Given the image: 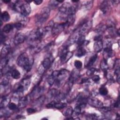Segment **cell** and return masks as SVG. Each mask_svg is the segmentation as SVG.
Wrapping results in <instances>:
<instances>
[{
	"instance_id": "19",
	"label": "cell",
	"mask_w": 120,
	"mask_h": 120,
	"mask_svg": "<svg viewBox=\"0 0 120 120\" xmlns=\"http://www.w3.org/2000/svg\"><path fill=\"white\" fill-rule=\"evenodd\" d=\"M20 83L23 86V87L24 88V90L26 89H27L29 87L30 84V80L29 77H26L25 78L23 79L20 82Z\"/></svg>"
},
{
	"instance_id": "6",
	"label": "cell",
	"mask_w": 120,
	"mask_h": 120,
	"mask_svg": "<svg viewBox=\"0 0 120 120\" xmlns=\"http://www.w3.org/2000/svg\"><path fill=\"white\" fill-rule=\"evenodd\" d=\"M65 28H66L65 22L54 24L52 30V34L53 36H56L60 33L63 30H64Z\"/></svg>"
},
{
	"instance_id": "4",
	"label": "cell",
	"mask_w": 120,
	"mask_h": 120,
	"mask_svg": "<svg viewBox=\"0 0 120 120\" xmlns=\"http://www.w3.org/2000/svg\"><path fill=\"white\" fill-rule=\"evenodd\" d=\"M50 9L48 7H44L40 13L36 15V23L38 26L43 24L49 17Z\"/></svg>"
},
{
	"instance_id": "45",
	"label": "cell",
	"mask_w": 120,
	"mask_h": 120,
	"mask_svg": "<svg viewBox=\"0 0 120 120\" xmlns=\"http://www.w3.org/2000/svg\"><path fill=\"white\" fill-rule=\"evenodd\" d=\"M43 2V0H35L33 1V2L37 5H40Z\"/></svg>"
},
{
	"instance_id": "46",
	"label": "cell",
	"mask_w": 120,
	"mask_h": 120,
	"mask_svg": "<svg viewBox=\"0 0 120 120\" xmlns=\"http://www.w3.org/2000/svg\"><path fill=\"white\" fill-rule=\"evenodd\" d=\"M120 105V103H119V100L118 99V100L114 103L113 104V106L115 108H118L119 107Z\"/></svg>"
},
{
	"instance_id": "9",
	"label": "cell",
	"mask_w": 120,
	"mask_h": 120,
	"mask_svg": "<svg viewBox=\"0 0 120 120\" xmlns=\"http://www.w3.org/2000/svg\"><path fill=\"white\" fill-rule=\"evenodd\" d=\"M103 47V44L102 40H97L95 41L94 43L93 48L94 51L96 52H100Z\"/></svg>"
},
{
	"instance_id": "23",
	"label": "cell",
	"mask_w": 120,
	"mask_h": 120,
	"mask_svg": "<svg viewBox=\"0 0 120 120\" xmlns=\"http://www.w3.org/2000/svg\"><path fill=\"white\" fill-rule=\"evenodd\" d=\"M73 112V109L71 106H68L63 112V114L64 116L69 117L71 116Z\"/></svg>"
},
{
	"instance_id": "22",
	"label": "cell",
	"mask_w": 120,
	"mask_h": 120,
	"mask_svg": "<svg viewBox=\"0 0 120 120\" xmlns=\"http://www.w3.org/2000/svg\"><path fill=\"white\" fill-rule=\"evenodd\" d=\"M14 25L13 24H6L3 28L2 29V31L4 33H8L9 32H10L14 28Z\"/></svg>"
},
{
	"instance_id": "52",
	"label": "cell",
	"mask_w": 120,
	"mask_h": 120,
	"mask_svg": "<svg viewBox=\"0 0 120 120\" xmlns=\"http://www.w3.org/2000/svg\"><path fill=\"white\" fill-rule=\"evenodd\" d=\"M72 2H79V0H72Z\"/></svg>"
},
{
	"instance_id": "18",
	"label": "cell",
	"mask_w": 120,
	"mask_h": 120,
	"mask_svg": "<svg viewBox=\"0 0 120 120\" xmlns=\"http://www.w3.org/2000/svg\"><path fill=\"white\" fill-rule=\"evenodd\" d=\"M106 30V26L103 24H99L96 26L95 29V31L98 33H101L104 32Z\"/></svg>"
},
{
	"instance_id": "38",
	"label": "cell",
	"mask_w": 120,
	"mask_h": 120,
	"mask_svg": "<svg viewBox=\"0 0 120 120\" xmlns=\"http://www.w3.org/2000/svg\"><path fill=\"white\" fill-rule=\"evenodd\" d=\"M114 75L116 77L117 81L118 82H120V68H116L114 71Z\"/></svg>"
},
{
	"instance_id": "36",
	"label": "cell",
	"mask_w": 120,
	"mask_h": 120,
	"mask_svg": "<svg viewBox=\"0 0 120 120\" xmlns=\"http://www.w3.org/2000/svg\"><path fill=\"white\" fill-rule=\"evenodd\" d=\"M9 82V79L8 76H5L1 80V85L3 86H7Z\"/></svg>"
},
{
	"instance_id": "41",
	"label": "cell",
	"mask_w": 120,
	"mask_h": 120,
	"mask_svg": "<svg viewBox=\"0 0 120 120\" xmlns=\"http://www.w3.org/2000/svg\"><path fill=\"white\" fill-rule=\"evenodd\" d=\"M55 103H56V102L55 101H52L46 105V107L48 108H53V107H54Z\"/></svg>"
},
{
	"instance_id": "14",
	"label": "cell",
	"mask_w": 120,
	"mask_h": 120,
	"mask_svg": "<svg viewBox=\"0 0 120 120\" xmlns=\"http://www.w3.org/2000/svg\"><path fill=\"white\" fill-rule=\"evenodd\" d=\"M97 57H98L97 54H94V55L91 56L89 59L87 63L85 64V67L90 68L91 66H92L93 65V64L95 63V62L96 61V60L97 59Z\"/></svg>"
},
{
	"instance_id": "28",
	"label": "cell",
	"mask_w": 120,
	"mask_h": 120,
	"mask_svg": "<svg viewBox=\"0 0 120 120\" xmlns=\"http://www.w3.org/2000/svg\"><path fill=\"white\" fill-rule=\"evenodd\" d=\"M8 58L7 57L1 58V61H0V70L4 68H5L7 64L8 63Z\"/></svg>"
},
{
	"instance_id": "49",
	"label": "cell",
	"mask_w": 120,
	"mask_h": 120,
	"mask_svg": "<svg viewBox=\"0 0 120 120\" xmlns=\"http://www.w3.org/2000/svg\"><path fill=\"white\" fill-rule=\"evenodd\" d=\"M22 118H23V116H22L20 115H17L16 117V119H22Z\"/></svg>"
},
{
	"instance_id": "1",
	"label": "cell",
	"mask_w": 120,
	"mask_h": 120,
	"mask_svg": "<svg viewBox=\"0 0 120 120\" xmlns=\"http://www.w3.org/2000/svg\"><path fill=\"white\" fill-rule=\"evenodd\" d=\"M33 62V58H30L25 52L20 54L16 60L17 64L19 66L22 67L27 72L30 71Z\"/></svg>"
},
{
	"instance_id": "24",
	"label": "cell",
	"mask_w": 120,
	"mask_h": 120,
	"mask_svg": "<svg viewBox=\"0 0 120 120\" xmlns=\"http://www.w3.org/2000/svg\"><path fill=\"white\" fill-rule=\"evenodd\" d=\"M11 75L13 78L15 79H18L21 77V74L18 70L15 69L12 70Z\"/></svg>"
},
{
	"instance_id": "39",
	"label": "cell",
	"mask_w": 120,
	"mask_h": 120,
	"mask_svg": "<svg viewBox=\"0 0 120 120\" xmlns=\"http://www.w3.org/2000/svg\"><path fill=\"white\" fill-rule=\"evenodd\" d=\"M8 107L11 110H15L17 108V106L15 103H10L8 105Z\"/></svg>"
},
{
	"instance_id": "37",
	"label": "cell",
	"mask_w": 120,
	"mask_h": 120,
	"mask_svg": "<svg viewBox=\"0 0 120 120\" xmlns=\"http://www.w3.org/2000/svg\"><path fill=\"white\" fill-rule=\"evenodd\" d=\"M74 65L77 69H80L82 67V62L78 60H76L74 62Z\"/></svg>"
},
{
	"instance_id": "20",
	"label": "cell",
	"mask_w": 120,
	"mask_h": 120,
	"mask_svg": "<svg viewBox=\"0 0 120 120\" xmlns=\"http://www.w3.org/2000/svg\"><path fill=\"white\" fill-rule=\"evenodd\" d=\"M86 53V51L85 49H84L83 47L82 46L79 47L76 53L75 54L76 56L77 57H81L83 56H84Z\"/></svg>"
},
{
	"instance_id": "5",
	"label": "cell",
	"mask_w": 120,
	"mask_h": 120,
	"mask_svg": "<svg viewBox=\"0 0 120 120\" xmlns=\"http://www.w3.org/2000/svg\"><path fill=\"white\" fill-rule=\"evenodd\" d=\"M92 23L91 21L85 22L82 24L79 30H77L79 35L80 36L82 35L84 36V34L85 33H87L91 29L92 27Z\"/></svg>"
},
{
	"instance_id": "35",
	"label": "cell",
	"mask_w": 120,
	"mask_h": 120,
	"mask_svg": "<svg viewBox=\"0 0 120 120\" xmlns=\"http://www.w3.org/2000/svg\"><path fill=\"white\" fill-rule=\"evenodd\" d=\"M56 79L51 75L47 78V82L50 85H52L55 82Z\"/></svg>"
},
{
	"instance_id": "33",
	"label": "cell",
	"mask_w": 120,
	"mask_h": 120,
	"mask_svg": "<svg viewBox=\"0 0 120 120\" xmlns=\"http://www.w3.org/2000/svg\"><path fill=\"white\" fill-rule=\"evenodd\" d=\"M45 99V97L44 96H40L37 99V105L38 104L40 105H42L44 103Z\"/></svg>"
},
{
	"instance_id": "27",
	"label": "cell",
	"mask_w": 120,
	"mask_h": 120,
	"mask_svg": "<svg viewBox=\"0 0 120 120\" xmlns=\"http://www.w3.org/2000/svg\"><path fill=\"white\" fill-rule=\"evenodd\" d=\"M82 108L80 105H77L75 107V109L73 110V114H72L75 115L76 116H78V115H80L81 113Z\"/></svg>"
},
{
	"instance_id": "26",
	"label": "cell",
	"mask_w": 120,
	"mask_h": 120,
	"mask_svg": "<svg viewBox=\"0 0 120 120\" xmlns=\"http://www.w3.org/2000/svg\"><path fill=\"white\" fill-rule=\"evenodd\" d=\"M85 41L86 40H85V36L82 35V36H79L76 42H77V44L78 46L80 47V46H82L83 45H84Z\"/></svg>"
},
{
	"instance_id": "10",
	"label": "cell",
	"mask_w": 120,
	"mask_h": 120,
	"mask_svg": "<svg viewBox=\"0 0 120 120\" xmlns=\"http://www.w3.org/2000/svg\"><path fill=\"white\" fill-rule=\"evenodd\" d=\"M10 50V46L9 45L6 44L2 47L1 50L0 56L1 58L7 57L8 54Z\"/></svg>"
},
{
	"instance_id": "48",
	"label": "cell",
	"mask_w": 120,
	"mask_h": 120,
	"mask_svg": "<svg viewBox=\"0 0 120 120\" xmlns=\"http://www.w3.org/2000/svg\"><path fill=\"white\" fill-rule=\"evenodd\" d=\"M88 78H82V81H81V83H84V82H86L87 81H88Z\"/></svg>"
},
{
	"instance_id": "16",
	"label": "cell",
	"mask_w": 120,
	"mask_h": 120,
	"mask_svg": "<svg viewBox=\"0 0 120 120\" xmlns=\"http://www.w3.org/2000/svg\"><path fill=\"white\" fill-rule=\"evenodd\" d=\"M93 3L92 0L83 1L82 4V7L85 10H90L93 6Z\"/></svg>"
},
{
	"instance_id": "7",
	"label": "cell",
	"mask_w": 120,
	"mask_h": 120,
	"mask_svg": "<svg viewBox=\"0 0 120 120\" xmlns=\"http://www.w3.org/2000/svg\"><path fill=\"white\" fill-rule=\"evenodd\" d=\"M87 103L91 106L95 108H100L103 106V103L96 98H87Z\"/></svg>"
},
{
	"instance_id": "42",
	"label": "cell",
	"mask_w": 120,
	"mask_h": 120,
	"mask_svg": "<svg viewBox=\"0 0 120 120\" xmlns=\"http://www.w3.org/2000/svg\"><path fill=\"white\" fill-rule=\"evenodd\" d=\"M92 81L95 82H98L100 80V77L98 75H95L91 78Z\"/></svg>"
},
{
	"instance_id": "13",
	"label": "cell",
	"mask_w": 120,
	"mask_h": 120,
	"mask_svg": "<svg viewBox=\"0 0 120 120\" xmlns=\"http://www.w3.org/2000/svg\"><path fill=\"white\" fill-rule=\"evenodd\" d=\"M28 102V98L26 97H22L19 100L18 102V107L19 108H24L27 105Z\"/></svg>"
},
{
	"instance_id": "8",
	"label": "cell",
	"mask_w": 120,
	"mask_h": 120,
	"mask_svg": "<svg viewBox=\"0 0 120 120\" xmlns=\"http://www.w3.org/2000/svg\"><path fill=\"white\" fill-rule=\"evenodd\" d=\"M26 39L25 35L22 33H17L14 38V43L15 45H20L24 42Z\"/></svg>"
},
{
	"instance_id": "34",
	"label": "cell",
	"mask_w": 120,
	"mask_h": 120,
	"mask_svg": "<svg viewBox=\"0 0 120 120\" xmlns=\"http://www.w3.org/2000/svg\"><path fill=\"white\" fill-rule=\"evenodd\" d=\"M96 70V69L95 68H89L87 70V71L86 72V74L88 76H91L94 74Z\"/></svg>"
},
{
	"instance_id": "44",
	"label": "cell",
	"mask_w": 120,
	"mask_h": 120,
	"mask_svg": "<svg viewBox=\"0 0 120 120\" xmlns=\"http://www.w3.org/2000/svg\"><path fill=\"white\" fill-rule=\"evenodd\" d=\"M27 112L28 113H34L36 112V110H35V109L33 108H28L27 109Z\"/></svg>"
},
{
	"instance_id": "31",
	"label": "cell",
	"mask_w": 120,
	"mask_h": 120,
	"mask_svg": "<svg viewBox=\"0 0 120 120\" xmlns=\"http://www.w3.org/2000/svg\"><path fill=\"white\" fill-rule=\"evenodd\" d=\"M99 93L102 96H105L108 94V90L105 87H101L99 89Z\"/></svg>"
},
{
	"instance_id": "40",
	"label": "cell",
	"mask_w": 120,
	"mask_h": 120,
	"mask_svg": "<svg viewBox=\"0 0 120 120\" xmlns=\"http://www.w3.org/2000/svg\"><path fill=\"white\" fill-rule=\"evenodd\" d=\"M98 118V116L95 113L89 114L87 116V119L89 120H95L97 119Z\"/></svg>"
},
{
	"instance_id": "47",
	"label": "cell",
	"mask_w": 120,
	"mask_h": 120,
	"mask_svg": "<svg viewBox=\"0 0 120 120\" xmlns=\"http://www.w3.org/2000/svg\"><path fill=\"white\" fill-rule=\"evenodd\" d=\"M5 36L1 32V35H0V42H1V43H2V42L5 41Z\"/></svg>"
},
{
	"instance_id": "50",
	"label": "cell",
	"mask_w": 120,
	"mask_h": 120,
	"mask_svg": "<svg viewBox=\"0 0 120 120\" xmlns=\"http://www.w3.org/2000/svg\"><path fill=\"white\" fill-rule=\"evenodd\" d=\"M3 2L5 3H8L10 2L11 1L9 0H3Z\"/></svg>"
},
{
	"instance_id": "32",
	"label": "cell",
	"mask_w": 120,
	"mask_h": 120,
	"mask_svg": "<svg viewBox=\"0 0 120 120\" xmlns=\"http://www.w3.org/2000/svg\"><path fill=\"white\" fill-rule=\"evenodd\" d=\"M60 3L57 0H51L49 3V5L50 8H55Z\"/></svg>"
},
{
	"instance_id": "17",
	"label": "cell",
	"mask_w": 120,
	"mask_h": 120,
	"mask_svg": "<svg viewBox=\"0 0 120 120\" xmlns=\"http://www.w3.org/2000/svg\"><path fill=\"white\" fill-rule=\"evenodd\" d=\"M10 99L8 97H4L1 99L0 102V108H4L7 105H8L10 103Z\"/></svg>"
},
{
	"instance_id": "2",
	"label": "cell",
	"mask_w": 120,
	"mask_h": 120,
	"mask_svg": "<svg viewBox=\"0 0 120 120\" xmlns=\"http://www.w3.org/2000/svg\"><path fill=\"white\" fill-rule=\"evenodd\" d=\"M47 32L45 27L38 28L32 30L29 37V42L31 44L30 45H38Z\"/></svg>"
},
{
	"instance_id": "30",
	"label": "cell",
	"mask_w": 120,
	"mask_h": 120,
	"mask_svg": "<svg viewBox=\"0 0 120 120\" xmlns=\"http://www.w3.org/2000/svg\"><path fill=\"white\" fill-rule=\"evenodd\" d=\"M67 106V104L65 103L62 102H56L54 108L58 109H62L65 108Z\"/></svg>"
},
{
	"instance_id": "51",
	"label": "cell",
	"mask_w": 120,
	"mask_h": 120,
	"mask_svg": "<svg viewBox=\"0 0 120 120\" xmlns=\"http://www.w3.org/2000/svg\"><path fill=\"white\" fill-rule=\"evenodd\" d=\"M66 120H72V119H74V118L71 117H68V118H66Z\"/></svg>"
},
{
	"instance_id": "3",
	"label": "cell",
	"mask_w": 120,
	"mask_h": 120,
	"mask_svg": "<svg viewBox=\"0 0 120 120\" xmlns=\"http://www.w3.org/2000/svg\"><path fill=\"white\" fill-rule=\"evenodd\" d=\"M13 8L16 11L18 12L20 14L26 17L31 12V8L30 4L25 2H22V1L17 0L13 4Z\"/></svg>"
},
{
	"instance_id": "11",
	"label": "cell",
	"mask_w": 120,
	"mask_h": 120,
	"mask_svg": "<svg viewBox=\"0 0 120 120\" xmlns=\"http://www.w3.org/2000/svg\"><path fill=\"white\" fill-rule=\"evenodd\" d=\"M109 3L107 0L103 1L100 6V9L104 14H105L109 8Z\"/></svg>"
},
{
	"instance_id": "43",
	"label": "cell",
	"mask_w": 120,
	"mask_h": 120,
	"mask_svg": "<svg viewBox=\"0 0 120 120\" xmlns=\"http://www.w3.org/2000/svg\"><path fill=\"white\" fill-rule=\"evenodd\" d=\"M102 111H104V112H109L111 110V108L109 107H107V106H102L100 108Z\"/></svg>"
},
{
	"instance_id": "25",
	"label": "cell",
	"mask_w": 120,
	"mask_h": 120,
	"mask_svg": "<svg viewBox=\"0 0 120 120\" xmlns=\"http://www.w3.org/2000/svg\"><path fill=\"white\" fill-rule=\"evenodd\" d=\"M59 93V92L57 90L54 89H52L49 91V92L48 93V97L50 98H55Z\"/></svg>"
},
{
	"instance_id": "29",
	"label": "cell",
	"mask_w": 120,
	"mask_h": 120,
	"mask_svg": "<svg viewBox=\"0 0 120 120\" xmlns=\"http://www.w3.org/2000/svg\"><path fill=\"white\" fill-rule=\"evenodd\" d=\"M108 64L107 62V60L103 59L100 62V68L104 71H106L108 69Z\"/></svg>"
},
{
	"instance_id": "21",
	"label": "cell",
	"mask_w": 120,
	"mask_h": 120,
	"mask_svg": "<svg viewBox=\"0 0 120 120\" xmlns=\"http://www.w3.org/2000/svg\"><path fill=\"white\" fill-rule=\"evenodd\" d=\"M10 16L9 13L7 11H4L1 15V20L3 22H7L9 21Z\"/></svg>"
},
{
	"instance_id": "15",
	"label": "cell",
	"mask_w": 120,
	"mask_h": 120,
	"mask_svg": "<svg viewBox=\"0 0 120 120\" xmlns=\"http://www.w3.org/2000/svg\"><path fill=\"white\" fill-rule=\"evenodd\" d=\"M41 65L45 70H47L50 67L51 65V61L50 59L49 58H45Z\"/></svg>"
},
{
	"instance_id": "12",
	"label": "cell",
	"mask_w": 120,
	"mask_h": 120,
	"mask_svg": "<svg viewBox=\"0 0 120 120\" xmlns=\"http://www.w3.org/2000/svg\"><path fill=\"white\" fill-rule=\"evenodd\" d=\"M73 55V53L72 52H68L65 55L60 57L61 62L62 63H65L67 62L72 57Z\"/></svg>"
}]
</instances>
